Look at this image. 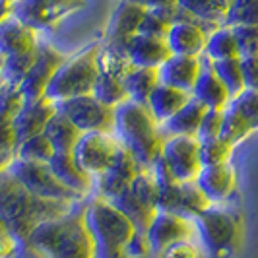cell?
<instances>
[{
    "mask_svg": "<svg viewBox=\"0 0 258 258\" xmlns=\"http://www.w3.org/2000/svg\"><path fill=\"white\" fill-rule=\"evenodd\" d=\"M76 204L80 202L41 198L27 190L8 169L0 171V218L24 246L41 223L62 218Z\"/></svg>",
    "mask_w": 258,
    "mask_h": 258,
    "instance_id": "6da1fadb",
    "label": "cell"
},
{
    "mask_svg": "<svg viewBox=\"0 0 258 258\" xmlns=\"http://www.w3.org/2000/svg\"><path fill=\"white\" fill-rule=\"evenodd\" d=\"M86 202L76 204L62 218L41 223L26 248L41 258H95V245L86 223Z\"/></svg>",
    "mask_w": 258,
    "mask_h": 258,
    "instance_id": "7a4b0ae2",
    "label": "cell"
},
{
    "mask_svg": "<svg viewBox=\"0 0 258 258\" xmlns=\"http://www.w3.org/2000/svg\"><path fill=\"white\" fill-rule=\"evenodd\" d=\"M86 223L95 245V258H130L136 237H142L134 223L101 194L88 198Z\"/></svg>",
    "mask_w": 258,
    "mask_h": 258,
    "instance_id": "3957f363",
    "label": "cell"
},
{
    "mask_svg": "<svg viewBox=\"0 0 258 258\" xmlns=\"http://www.w3.org/2000/svg\"><path fill=\"white\" fill-rule=\"evenodd\" d=\"M115 134L142 167H152L161 157L165 136L148 105L126 99L115 107Z\"/></svg>",
    "mask_w": 258,
    "mask_h": 258,
    "instance_id": "277c9868",
    "label": "cell"
},
{
    "mask_svg": "<svg viewBox=\"0 0 258 258\" xmlns=\"http://www.w3.org/2000/svg\"><path fill=\"white\" fill-rule=\"evenodd\" d=\"M99 52L101 45L91 43L76 54L66 56L64 62L52 76L45 97L58 103L70 97L93 93L95 80L99 76Z\"/></svg>",
    "mask_w": 258,
    "mask_h": 258,
    "instance_id": "5b68a950",
    "label": "cell"
},
{
    "mask_svg": "<svg viewBox=\"0 0 258 258\" xmlns=\"http://www.w3.org/2000/svg\"><path fill=\"white\" fill-rule=\"evenodd\" d=\"M198 243L214 258H227L241 245V220L237 214L220 206L208 208L194 218Z\"/></svg>",
    "mask_w": 258,
    "mask_h": 258,
    "instance_id": "8992f818",
    "label": "cell"
},
{
    "mask_svg": "<svg viewBox=\"0 0 258 258\" xmlns=\"http://www.w3.org/2000/svg\"><path fill=\"white\" fill-rule=\"evenodd\" d=\"M157 200H159V184L155 181L154 171L152 167H142L134 182L111 202L134 223L136 231L146 237L150 223L159 212Z\"/></svg>",
    "mask_w": 258,
    "mask_h": 258,
    "instance_id": "52a82bcc",
    "label": "cell"
},
{
    "mask_svg": "<svg viewBox=\"0 0 258 258\" xmlns=\"http://www.w3.org/2000/svg\"><path fill=\"white\" fill-rule=\"evenodd\" d=\"M18 181L26 186L27 190L37 194L41 198H49V200H66V202H84L88 200V196H82L80 192L68 188L64 182L60 181L49 163H41V161H27L16 157L12 165L8 167Z\"/></svg>",
    "mask_w": 258,
    "mask_h": 258,
    "instance_id": "ba28073f",
    "label": "cell"
},
{
    "mask_svg": "<svg viewBox=\"0 0 258 258\" xmlns=\"http://www.w3.org/2000/svg\"><path fill=\"white\" fill-rule=\"evenodd\" d=\"M58 111L84 132H115V107L101 103L93 93L78 95L56 103Z\"/></svg>",
    "mask_w": 258,
    "mask_h": 258,
    "instance_id": "9c48e42d",
    "label": "cell"
},
{
    "mask_svg": "<svg viewBox=\"0 0 258 258\" xmlns=\"http://www.w3.org/2000/svg\"><path fill=\"white\" fill-rule=\"evenodd\" d=\"M122 144L118 142L115 134L107 132H84L74 148V159L80 163V167L86 169L93 177L101 175L103 171L111 167L115 161L118 150Z\"/></svg>",
    "mask_w": 258,
    "mask_h": 258,
    "instance_id": "30bf717a",
    "label": "cell"
},
{
    "mask_svg": "<svg viewBox=\"0 0 258 258\" xmlns=\"http://www.w3.org/2000/svg\"><path fill=\"white\" fill-rule=\"evenodd\" d=\"M161 159L177 182L196 181L202 171L200 142L194 136H171L163 144Z\"/></svg>",
    "mask_w": 258,
    "mask_h": 258,
    "instance_id": "8fae6325",
    "label": "cell"
},
{
    "mask_svg": "<svg viewBox=\"0 0 258 258\" xmlns=\"http://www.w3.org/2000/svg\"><path fill=\"white\" fill-rule=\"evenodd\" d=\"M84 4L86 0H22L14 6V16L26 26L43 31L54 27Z\"/></svg>",
    "mask_w": 258,
    "mask_h": 258,
    "instance_id": "7c38bea8",
    "label": "cell"
},
{
    "mask_svg": "<svg viewBox=\"0 0 258 258\" xmlns=\"http://www.w3.org/2000/svg\"><path fill=\"white\" fill-rule=\"evenodd\" d=\"M146 239H148L150 250L159 254L161 250H165L167 246L175 243L198 241V231L192 218H184V216L159 210L146 231Z\"/></svg>",
    "mask_w": 258,
    "mask_h": 258,
    "instance_id": "4fadbf2b",
    "label": "cell"
},
{
    "mask_svg": "<svg viewBox=\"0 0 258 258\" xmlns=\"http://www.w3.org/2000/svg\"><path fill=\"white\" fill-rule=\"evenodd\" d=\"M212 206L214 204L208 200L206 194L200 190L196 181L171 182L165 186H159L157 208L163 212H171V214L194 220Z\"/></svg>",
    "mask_w": 258,
    "mask_h": 258,
    "instance_id": "5bb4252c",
    "label": "cell"
},
{
    "mask_svg": "<svg viewBox=\"0 0 258 258\" xmlns=\"http://www.w3.org/2000/svg\"><path fill=\"white\" fill-rule=\"evenodd\" d=\"M24 105V97L16 84L4 82L0 88V171L12 165L18 157V138L14 132V118Z\"/></svg>",
    "mask_w": 258,
    "mask_h": 258,
    "instance_id": "9a60e30c",
    "label": "cell"
},
{
    "mask_svg": "<svg viewBox=\"0 0 258 258\" xmlns=\"http://www.w3.org/2000/svg\"><path fill=\"white\" fill-rule=\"evenodd\" d=\"M64 54H60L52 45H45V43L39 45L35 62L29 68V72L24 76V80L18 84V90H20L26 103L45 97L52 76L56 74V70L64 62Z\"/></svg>",
    "mask_w": 258,
    "mask_h": 258,
    "instance_id": "2e32d148",
    "label": "cell"
},
{
    "mask_svg": "<svg viewBox=\"0 0 258 258\" xmlns=\"http://www.w3.org/2000/svg\"><path fill=\"white\" fill-rule=\"evenodd\" d=\"M140 171L142 165L138 163V159L122 146L111 167L95 177V194H101L107 200H113L128 188Z\"/></svg>",
    "mask_w": 258,
    "mask_h": 258,
    "instance_id": "e0dca14e",
    "label": "cell"
},
{
    "mask_svg": "<svg viewBox=\"0 0 258 258\" xmlns=\"http://www.w3.org/2000/svg\"><path fill=\"white\" fill-rule=\"evenodd\" d=\"M146 8L130 2V0H120L115 12L111 16V22L107 26V43L109 47H116V49H124V45L128 43L130 37H134L146 16Z\"/></svg>",
    "mask_w": 258,
    "mask_h": 258,
    "instance_id": "ac0fdd59",
    "label": "cell"
},
{
    "mask_svg": "<svg viewBox=\"0 0 258 258\" xmlns=\"http://www.w3.org/2000/svg\"><path fill=\"white\" fill-rule=\"evenodd\" d=\"M58 113V107L54 101L41 97L37 101H29L22 105V109L18 111V115L14 118V132L18 142L22 144L27 138H33L37 134H43L47 124L51 122V118Z\"/></svg>",
    "mask_w": 258,
    "mask_h": 258,
    "instance_id": "d6986e66",
    "label": "cell"
},
{
    "mask_svg": "<svg viewBox=\"0 0 258 258\" xmlns=\"http://www.w3.org/2000/svg\"><path fill=\"white\" fill-rule=\"evenodd\" d=\"M39 31L26 26L16 16L0 24V58L29 54L39 49Z\"/></svg>",
    "mask_w": 258,
    "mask_h": 258,
    "instance_id": "ffe728a7",
    "label": "cell"
},
{
    "mask_svg": "<svg viewBox=\"0 0 258 258\" xmlns=\"http://www.w3.org/2000/svg\"><path fill=\"white\" fill-rule=\"evenodd\" d=\"M124 52L132 66L138 68H159L171 56V49L165 37H155L148 33H136L124 45Z\"/></svg>",
    "mask_w": 258,
    "mask_h": 258,
    "instance_id": "44dd1931",
    "label": "cell"
},
{
    "mask_svg": "<svg viewBox=\"0 0 258 258\" xmlns=\"http://www.w3.org/2000/svg\"><path fill=\"white\" fill-rule=\"evenodd\" d=\"M202 70V56H186V54H171L163 64L157 68L159 84L182 91H190Z\"/></svg>",
    "mask_w": 258,
    "mask_h": 258,
    "instance_id": "7402d4cb",
    "label": "cell"
},
{
    "mask_svg": "<svg viewBox=\"0 0 258 258\" xmlns=\"http://www.w3.org/2000/svg\"><path fill=\"white\" fill-rule=\"evenodd\" d=\"M196 184L200 186V190L206 194L208 200L214 206H220L235 192V186H237L235 167L231 163L202 167V171L196 177Z\"/></svg>",
    "mask_w": 258,
    "mask_h": 258,
    "instance_id": "603a6c76",
    "label": "cell"
},
{
    "mask_svg": "<svg viewBox=\"0 0 258 258\" xmlns=\"http://www.w3.org/2000/svg\"><path fill=\"white\" fill-rule=\"evenodd\" d=\"M212 31L196 22H175L167 33V45L171 54H186V56H202L206 47L208 35Z\"/></svg>",
    "mask_w": 258,
    "mask_h": 258,
    "instance_id": "cb8c5ba5",
    "label": "cell"
},
{
    "mask_svg": "<svg viewBox=\"0 0 258 258\" xmlns=\"http://www.w3.org/2000/svg\"><path fill=\"white\" fill-rule=\"evenodd\" d=\"M192 95L206 105L208 109H220L223 111L227 105L231 103V95L227 88L221 84V80L218 78L212 60L206 58L202 54V70H200V76L196 80L192 88Z\"/></svg>",
    "mask_w": 258,
    "mask_h": 258,
    "instance_id": "d4e9b609",
    "label": "cell"
},
{
    "mask_svg": "<svg viewBox=\"0 0 258 258\" xmlns=\"http://www.w3.org/2000/svg\"><path fill=\"white\" fill-rule=\"evenodd\" d=\"M49 165L54 171V175L64 182L68 188L76 190L82 196L90 198L91 192L95 190V177L88 173L86 169L80 167V163L74 159L72 154H54Z\"/></svg>",
    "mask_w": 258,
    "mask_h": 258,
    "instance_id": "484cf974",
    "label": "cell"
},
{
    "mask_svg": "<svg viewBox=\"0 0 258 258\" xmlns=\"http://www.w3.org/2000/svg\"><path fill=\"white\" fill-rule=\"evenodd\" d=\"M206 105L202 103V101H198L192 95L179 113H175L167 122L161 124L163 136L165 138H171V136H194L196 138L200 122H202V118L206 115Z\"/></svg>",
    "mask_w": 258,
    "mask_h": 258,
    "instance_id": "4316f807",
    "label": "cell"
},
{
    "mask_svg": "<svg viewBox=\"0 0 258 258\" xmlns=\"http://www.w3.org/2000/svg\"><path fill=\"white\" fill-rule=\"evenodd\" d=\"M231 0H177V6L186 12V16L206 26L210 31L225 26Z\"/></svg>",
    "mask_w": 258,
    "mask_h": 258,
    "instance_id": "83f0119b",
    "label": "cell"
},
{
    "mask_svg": "<svg viewBox=\"0 0 258 258\" xmlns=\"http://www.w3.org/2000/svg\"><path fill=\"white\" fill-rule=\"evenodd\" d=\"M190 97H192L190 91H182L177 90V88H171V86H165V84H159L154 90V93L150 95V99H148L146 105L152 111L155 120L159 124H163L175 113H179Z\"/></svg>",
    "mask_w": 258,
    "mask_h": 258,
    "instance_id": "f1b7e54d",
    "label": "cell"
},
{
    "mask_svg": "<svg viewBox=\"0 0 258 258\" xmlns=\"http://www.w3.org/2000/svg\"><path fill=\"white\" fill-rule=\"evenodd\" d=\"M45 136L51 140L56 154H72L76 148L82 132L66 118L60 111L51 118V122L45 128Z\"/></svg>",
    "mask_w": 258,
    "mask_h": 258,
    "instance_id": "f546056e",
    "label": "cell"
},
{
    "mask_svg": "<svg viewBox=\"0 0 258 258\" xmlns=\"http://www.w3.org/2000/svg\"><path fill=\"white\" fill-rule=\"evenodd\" d=\"M159 86V74L157 68H138L132 66L126 78H124V88L128 93V99L136 103H148L150 95Z\"/></svg>",
    "mask_w": 258,
    "mask_h": 258,
    "instance_id": "4dcf8cb0",
    "label": "cell"
},
{
    "mask_svg": "<svg viewBox=\"0 0 258 258\" xmlns=\"http://www.w3.org/2000/svg\"><path fill=\"white\" fill-rule=\"evenodd\" d=\"M204 56L210 58L212 62L225 60V58H241L239 47H237V37H235L231 26H220L208 35Z\"/></svg>",
    "mask_w": 258,
    "mask_h": 258,
    "instance_id": "1f68e13d",
    "label": "cell"
},
{
    "mask_svg": "<svg viewBox=\"0 0 258 258\" xmlns=\"http://www.w3.org/2000/svg\"><path fill=\"white\" fill-rule=\"evenodd\" d=\"M93 95L101 103L109 105V107H116V105L124 103L128 99V93H126V88H124V78L99 68V76L95 80Z\"/></svg>",
    "mask_w": 258,
    "mask_h": 258,
    "instance_id": "d6a6232c",
    "label": "cell"
},
{
    "mask_svg": "<svg viewBox=\"0 0 258 258\" xmlns=\"http://www.w3.org/2000/svg\"><path fill=\"white\" fill-rule=\"evenodd\" d=\"M254 130L246 122V118L231 103L223 109V124H221V134L220 138H223L225 142H229L231 146L241 144L245 138H248Z\"/></svg>",
    "mask_w": 258,
    "mask_h": 258,
    "instance_id": "836d02e7",
    "label": "cell"
},
{
    "mask_svg": "<svg viewBox=\"0 0 258 258\" xmlns=\"http://www.w3.org/2000/svg\"><path fill=\"white\" fill-rule=\"evenodd\" d=\"M177 14H179V6L148 10L138 33H148V35H155V37H167L169 29L177 22Z\"/></svg>",
    "mask_w": 258,
    "mask_h": 258,
    "instance_id": "e575fe53",
    "label": "cell"
},
{
    "mask_svg": "<svg viewBox=\"0 0 258 258\" xmlns=\"http://www.w3.org/2000/svg\"><path fill=\"white\" fill-rule=\"evenodd\" d=\"M212 64H214V70H216L218 78L221 80V84L229 91L231 99H235L241 91L246 90L241 58H225V60H216Z\"/></svg>",
    "mask_w": 258,
    "mask_h": 258,
    "instance_id": "d590c367",
    "label": "cell"
},
{
    "mask_svg": "<svg viewBox=\"0 0 258 258\" xmlns=\"http://www.w3.org/2000/svg\"><path fill=\"white\" fill-rule=\"evenodd\" d=\"M56 154L52 148L51 140L43 134H37L33 138H27L18 146V157L27 159V161H41V163H49L52 155Z\"/></svg>",
    "mask_w": 258,
    "mask_h": 258,
    "instance_id": "8d00e7d4",
    "label": "cell"
},
{
    "mask_svg": "<svg viewBox=\"0 0 258 258\" xmlns=\"http://www.w3.org/2000/svg\"><path fill=\"white\" fill-rule=\"evenodd\" d=\"M233 150H235V146L225 142L223 138H214V140L200 142V161H202V167L231 163Z\"/></svg>",
    "mask_w": 258,
    "mask_h": 258,
    "instance_id": "74e56055",
    "label": "cell"
},
{
    "mask_svg": "<svg viewBox=\"0 0 258 258\" xmlns=\"http://www.w3.org/2000/svg\"><path fill=\"white\" fill-rule=\"evenodd\" d=\"M250 24L258 26V0H231L225 26Z\"/></svg>",
    "mask_w": 258,
    "mask_h": 258,
    "instance_id": "f35d334b",
    "label": "cell"
},
{
    "mask_svg": "<svg viewBox=\"0 0 258 258\" xmlns=\"http://www.w3.org/2000/svg\"><path fill=\"white\" fill-rule=\"evenodd\" d=\"M237 37L239 56L241 58H258V26L239 24L231 26Z\"/></svg>",
    "mask_w": 258,
    "mask_h": 258,
    "instance_id": "ab89813d",
    "label": "cell"
},
{
    "mask_svg": "<svg viewBox=\"0 0 258 258\" xmlns=\"http://www.w3.org/2000/svg\"><path fill=\"white\" fill-rule=\"evenodd\" d=\"M231 105L246 118V122L252 126V130H258V90L256 88H246L241 91L235 99H231Z\"/></svg>",
    "mask_w": 258,
    "mask_h": 258,
    "instance_id": "60d3db41",
    "label": "cell"
},
{
    "mask_svg": "<svg viewBox=\"0 0 258 258\" xmlns=\"http://www.w3.org/2000/svg\"><path fill=\"white\" fill-rule=\"evenodd\" d=\"M221 124H223V111H220V109H208L204 118H202V122H200L196 140L198 142H206V140L220 138Z\"/></svg>",
    "mask_w": 258,
    "mask_h": 258,
    "instance_id": "b9f144b4",
    "label": "cell"
},
{
    "mask_svg": "<svg viewBox=\"0 0 258 258\" xmlns=\"http://www.w3.org/2000/svg\"><path fill=\"white\" fill-rule=\"evenodd\" d=\"M159 258H206V250L198 241H181L161 250Z\"/></svg>",
    "mask_w": 258,
    "mask_h": 258,
    "instance_id": "7bdbcfd3",
    "label": "cell"
},
{
    "mask_svg": "<svg viewBox=\"0 0 258 258\" xmlns=\"http://www.w3.org/2000/svg\"><path fill=\"white\" fill-rule=\"evenodd\" d=\"M241 66H243L246 88L258 90V58H241Z\"/></svg>",
    "mask_w": 258,
    "mask_h": 258,
    "instance_id": "ee69618b",
    "label": "cell"
},
{
    "mask_svg": "<svg viewBox=\"0 0 258 258\" xmlns=\"http://www.w3.org/2000/svg\"><path fill=\"white\" fill-rule=\"evenodd\" d=\"M144 6L146 10H154V8H169V6H177V0H130Z\"/></svg>",
    "mask_w": 258,
    "mask_h": 258,
    "instance_id": "f6af8a7d",
    "label": "cell"
},
{
    "mask_svg": "<svg viewBox=\"0 0 258 258\" xmlns=\"http://www.w3.org/2000/svg\"><path fill=\"white\" fill-rule=\"evenodd\" d=\"M14 2H10V0H0V24L2 22H6L8 18H12L14 16Z\"/></svg>",
    "mask_w": 258,
    "mask_h": 258,
    "instance_id": "bcb514c9",
    "label": "cell"
},
{
    "mask_svg": "<svg viewBox=\"0 0 258 258\" xmlns=\"http://www.w3.org/2000/svg\"><path fill=\"white\" fill-rule=\"evenodd\" d=\"M0 80H2V58H0Z\"/></svg>",
    "mask_w": 258,
    "mask_h": 258,
    "instance_id": "7dc6e473",
    "label": "cell"
},
{
    "mask_svg": "<svg viewBox=\"0 0 258 258\" xmlns=\"http://www.w3.org/2000/svg\"><path fill=\"white\" fill-rule=\"evenodd\" d=\"M10 2H14V4H18V2H22V0H10Z\"/></svg>",
    "mask_w": 258,
    "mask_h": 258,
    "instance_id": "c3c4849f",
    "label": "cell"
},
{
    "mask_svg": "<svg viewBox=\"0 0 258 258\" xmlns=\"http://www.w3.org/2000/svg\"><path fill=\"white\" fill-rule=\"evenodd\" d=\"M2 84H4V80H0V88H2Z\"/></svg>",
    "mask_w": 258,
    "mask_h": 258,
    "instance_id": "681fc988",
    "label": "cell"
}]
</instances>
